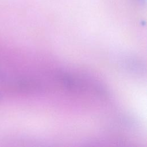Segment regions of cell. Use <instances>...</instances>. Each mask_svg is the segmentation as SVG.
I'll return each instance as SVG.
<instances>
[{
	"label": "cell",
	"instance_id": "6da1fadb",
	"mask_svg": "<svg viewBox=\"0 0 147 147\" xmlns=\"http://www.w3.org/2000/svg\"><path fill=\"white\" fill-rule=\"evenodd\" d=\"M59 82L69 91L78 92L85 90V84L79 79L66 73H59L57 75Z\"/></svg>",
	"mask_w": 147,
	"mask_h": 147
}]
</instances>
